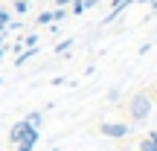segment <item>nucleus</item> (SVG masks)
<instances>
[{"mask_svg": "<svg viewBox=\"0 0 157 151\" xmlns=\"http://www.w3.org/2000/svg\"><path fill=\"white\" fill-rule=\"evenodd\" d=\"M70 47H73V38H67V41H61V44L56 47V52H67Z\"/></svg>", "mask_w": 157, "mask_h": 151, "instance_id": "obj_11", "label": "nucleus"}, {"mask_svg": "<svg viewBox=\"0 0 157 151\" xmlns=\"http://www.w3.org/2000/svg\"><path fill=\"white\" fill-rule=\"evenodd\" d=\"M3 55H6V50H3V47H0V58H3Z\"/></svg>", "mask_w": 157, "mask_h": 151, "instance_id": "obj_18", "label": "nucleus"}, {"mask_svg": "<svg viewBox=\"0 0 157 151\" xmlns=\"http://www.w3.org/2000/svg\"><path fill=\"white\" fill-rule=\"evenodd\" d=\"M99 134L111 137V140H122V137H128V125H122V122H102Z\"/></svg>", "mask_w": 157, "mask_h": 151, "instance_id": "obj_2", "label": "nucleus"}, {"mask_svg": "<svg viewBox=\"0 0 157 151\" xmlns=\"http://www.w3.org/2000/svg\"><path fill=\"white\" fill-rule=\"evenodd\" d=\"M0 47H3V35H0Z\"/></svg>", "mask_w": 157, "mask_h": 151, "instance_id": "obj_20", "label": "nucleus"}, {"mask_svg": "<svg viewBox=\"0 0 157 151\" xmlns=\"http://www.w3.org/2000/svg\"><path fill=\"white\" fill-rule=\"evenodd\" d=\"M23 44H26V47H35V44H38V32L26 35V38H23Z\"/></svg>", "mask_w": 157, "mask_h": 151, "instance_id": "obj_12", "label": "nucleus"}, {"mask_svg": "<svg viewBox=\"0 0 157 151\" xmlns=\"http://www.w3.org/2000/svg\"><path fill=\"white\" fill-rule=\"evenodd\" d=\"M67 15H70V12L58 6V9H52V12H50V23H58V21H64V17H67Z\"/></svg>", "mask_w": 157, "mask_h": 151, "instance_id": "obj_7", "label": "nucleus"}, {"mask_svg": "<svg viewBox=\"0 0 157 151\" xmlns=\"http://www.w3.org/2000/svg\"><path fill=\"white\" fill-rule=\"evenodd\" d=\"M148 137H154V140H157V131H151V134H148Z\"/></svg>", "mask_w": 157, "mask_h": 151, "instance_id": "obj_19", "label": "nucleus"}, {"mask_svg": "<svg viewBox=\"0 0 157 151\" xmlns=\"http://www.w3.org/2000/svg\"><path fill=\"white\" fill-rule=\"evenodd\" d=\"M41 119H44V116H41L38 111H32V113H29V116H26V122L32 125V128H41Z\"/></svg>", "mask_w": 157, "mask_h": 151, "instance_id": "obj_10", "label": "nucleus"}, {"mask_svg": "<svg viewBox=\"0 0 157 151\" xmlns=\"http://www.w3.org/2000/svg\"><path fill=\"white\" fill-rule=\"evenodd\" d=\"M35 142H38V128H32V131H29V134H26V137H23V140L15 145V151H32V148H35Z\"/></svg>", "mask_w": 157, "mask_h": 151, "instance_id": "obj_5", "label": "nucleus"}, {"mask_svg": "<svg viewBox=\"0 0 157 151\" xmlns=\"http://www.w3.org/2000/svg\"><path fill=\"white\" fill-rule=\"evenodd\" d=\"M52 3H56V6H67L70 0H52Z\"/></svg>", "mask_w": 157, "mask_h": 151, "instance_id": "obj_17", "label": "nucleus"}, {"mask_svg": "<svg viewBox=\"0 0 157 151\" xmlns=\"http://www.w3.org/2000/svg\"><path fill=\"white\" fill-rule=\"evenodd\" d=\"M29 131H32V125H29L26 119H21V122H15V128L9 131V142H12V145H17V142H21L23 137L29 134Z\"/></svg>", "mask_w": 157, "mask_h": 151, "instance_id": "obj_3", "label": "nucleus"}, {"mask_svg": "<svg viewBox=\"0 0 157 151\" xmlns=\"http://www.w3.org/2000/svg\"><path fill=\"white\" fill-rule=\"evenodd\" d=\"M154 96H157V90H154Z\"/></svg>", "mask_w": 157, "mask_h": 151, "instance_id": "obj_21", "label": "nucleus"}, {"mask_svg": "<svg viewBox=\"0 0 157 151\" xmlns=\"http://www.w3.org/2000/svg\"><path fill=\"white\" fill-rule=\"evenodd\" d=\"M140 151H157V140L154 137H143L140 140Z\"/></svg>", "mask_w": 157, "mask_h": 151, "instance_id": "obj_6", "label": "nucleus"}, {"mask_svg": "<svg viewBox=\"0 0 157 151\" xmlns=\"http://www.w3.org/2000/svg\"><path fill=\"white\" fill-rule=\"evenodd\" d=\"M82 3H84V9H90V6H96L99 0H82Z\"/></svg>", "mask_w": 157, "mask_h": 151, "instance_id": "obj_15", "label": "nucleus"}, {"mask_svg": "<svg viewBox=\"0 0 157 151\" xmlns=\"http://www.w3.org/2000/svg\"><path fill=\"white\" fill-rule=\"evenodd\" d=\"M38 23H50V12H41V15H38Z\"/></svg>", "mask_w": 157, "mask_h": 151, "instance_id": "obj_14", "label": "nucleus"}, {"mask_svg": "<svg viewBox=\"0 0 157 151\" xmlns=\"http://www.w3.org/2000/svg\"><path fill=\"white\" fill-rule=\"evenodd\" d=\"M70 15H82V12H84V3H82V0H70Z\"/></svg>", "mask_w": 157, "mask_h": 151, "instance_id": "obj_9", "label": "nucleus"}, {"mask_svg": "<svg viewBox=\"0 0 157 151\" xmlns=\"http://www.w3.org/2000/svg\"><path fill=\"white\" fill-rule=\"evenodd\" d=\"M131 3H134V0H113V3H111V12L105 15V23H111L113 17H119V15H122V12L128 9Z\"/></svg>", "mask_w": 157, "mask_h": 151, "instance_id": "obj_4", "label": "nucleus"}, {"mask_svg": "<svg viewBox=\"0 0 157 151\" xmlns=\"http://www.w3.org/2000/svg\"><path fill=\"white\" fill-rule=\"evenodd\" d=\"M148 6H151V15H157V0H151Z\"/></svg>", "mask_w": 157, "mask_h": 151, "instance_id": "obj_16", "label": "nucleus"}, {"mask_svg": "<svg viewBox=\"0 0 157 151\" xmlns=\"http://www.w3.org/2000/svg\"><path fill=\"white\" fill-rule=\"evenodd\" d=\"M0 21H3V23H12V15H9V9H0Z\"/></svg>", "mask_w": 157, "mask_h": 151, "instance_id": "obj_13", "label": "nucleus"}, {"mask_svg": "<svg viewBox=\"0 0 157 151\" xmlns=\"http://www.w3.org/2000/svg\"><path fill=\"white\" fill-rule=\"evenodd\" d=\"M12 9H15L17 15H26V12H29V0H15V6H12Z\"/></svg>", "mask_w": 157, "mask_h": 151, "instance_id": "obj_8", "label": "nucleus"}, {"mask_svg": "<svg viewBox=\"0 0 157 151\" xmlns=\"http://www.w3.org/2000/svg\"><path fill=\"white\" fill-rule=\"evenodd\" d=\"M128 113L134 122H143V119H148V113H151V96L143 90V93H137L134 99L128 102Z\"/></svg>", "mask_w": 157, "mask_h": 151, "instance_id": "obj_1", "label": "nucleus"}]
</instances>
